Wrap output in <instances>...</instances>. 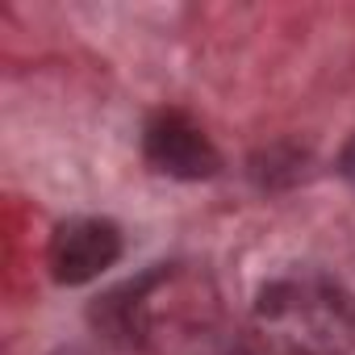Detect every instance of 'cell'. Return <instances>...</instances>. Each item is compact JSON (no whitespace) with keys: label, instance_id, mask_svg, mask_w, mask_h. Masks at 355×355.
<instances>
[{"label":"cell","instance_id":"6da1fadb","mask_svg":"<svg viewBox=\"0 0 355 355\" xmlns=\"http://www.w3.org/2000/svg\"><path fill=\"white\" fill-rule=\"evenodd\" d=\"M255 318L288 355H347L355 347V297L318 268H293L268 280Z\"/></svg>","mask_w":355,"mask_h":355},{"label":"cell","instance_id":"7a4b0ae2","mask_svg":"<svg viewBox=\"0 0 355 355\" xmlns=\"http://www.w3.org/2000/svg\"><path fill=\"white\" fill-rule=\"evenodd\" d=\"M142 155L159 175L171 180H209L222 167L209 134L180 109H159L142 130Z\"/></svg>","mask_w":355,"mask_h":355},{"label":"cell","instance_id":"3957f363","mask_svg":"<svg viewBox=\"0 0 355 355\" xmlns=\"http://www.w3.org/2000/svg\"><path fill=\"white\" fill-rule=\"evenodd\" d=\"M125 243L109 218H71L51 234L46 263L59 284H88L121 259Z\"/></svg>","mask_w":355,"mask_h":355},{"label":"cell","instance_id":"277c9868","mask_svg":"<svg viewBox=\"0 0 355 355\" xmlns=\"http://www.w3.org/2000/svg\"><path fill=\"white\" fill-rule=\"evenodd\" d=\"M338 171L347 175V184L355 189V138H351V142L343 146V159H338Z\"/></svg>","mask_w":355,"mask_h":355},{"label":"cell","instance_id":"5b68a950","mask_svg":"<svg viewBox=\"0 0 355 355\" xmlns=\"http://www.w3.org/2000/svg\"><path fill=\"white\" fill-rule=\"evenodd\" d=\"M55 355H84V351H76V347H63V351H55Z\"/></svg>","mask_w":355,"mask_h":355}]
</instances>
